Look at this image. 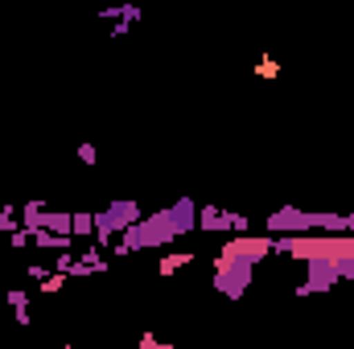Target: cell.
I'll list each match as a JSON object with an SVG mask.
<instances>
[{
  "instance_id": "obj_9",
  "label": "cell",
  "mask_w": 354,
  "mask_h": 349,
  "mask_svg": "<svg viewBox=\"0 0 354 349\" xmlns=\"http://www.w3.org/2000/svg\"><path fill=\"white\" fill-rule=\"evenodd\" d=\"M185 263H194V255H189V251H177V255H165V259L157 263V275H174V271H181Z\"/></svg>"
},
{
  "instance_id": "obj_3",
  "label": "cell",
  "mask_w": 354,
  "mask_h": 349,
  "mask_svg": "<svg viewBox=\"0 0 354 349\" xmlns=\"http://www.w3.org/2000/svg\"><path fill=\"white\" fill-rule=\"evenodd\" d=\"M169 210V218H174L177 235H194L198 230V201L194 197H177L174 206H165Z\"/></svg>"
},
{
  "instance_id": "obj_19",
  "label": "cell",
  "mask_w": 354,
  "mask_h": 349,
  "mask_svg": "<svg viewBox=\"0 0 354 349\" xmlns=\"http://www.w3.org/2000/svg\"><path fill=\"white\" fill-rule=\"evenodd\" d=\"M351 210H354V206H351Z\"/></svg>"
},
{
  "instance_id": "obj_15",
  "label": "cell",
  "mask_w": 354,
  "mask_h": 349,
  "mask_svg": "<svg viewBox=\"0 0 354 349\" xmlns=\"http://www.w3.org/2000/svg\"><path fill=\"white\" fill-rule=\"evenodd\" d=\"M8 243H12V251H25V247H33V235L29 230H12Z\"/></svg>"
},
{
  "instance_id": "obj_14",
  "label": "cell",
  "mask_w": 354,
  "mask_h": 349,
  "mask_svg": "<svg viewBox=\"0 0 354 349\" xmlns=\"http://www.w3.org/2000/svg\"><path fill=\"white\" fill-rule=\"evenodd\" d=\"M256 74H260V79H276V74H280V66H276V58H272V54H264V58H260Z\"/></svg>"
},
{
  "instance_id": "obj_7",
  "label": "cell",
  "mask_w": 354,
  "mask_h": 349,
  "mask_svg": "<svg viewBox=\"0 0 354 349\" xmlns=\"http://www.w3.org/2000/svg\"><path fill=\"white\" fill-rule=\"evenodd\" d=\"M99 17H103V21H115V25H120V21L132 25V21L145 17V8H140V4H111V8H99Z\"/></svg>"
},
{
  "instance_id": "obj_17",
  "label": "cell",
  "mask_w": 354,
  "mask_h": 349,
  "mask_svg": "<svg viewBox=\"0 0 354 349\" xmlns=\"http://www.w3.org/2000/svg\"><path fill=\"white\" fill-rule=\"evenodd\" d=\"M346 226H351V239H354V210L346 214Z\"/></svg>"
},
{
  "instance_id": "obj_8",
  "label": "cell",
  "mask_w": 354,
  "mask_h": 349,
  "mask_svg": "<svg viewBox=\"0 0 354 349\" xmlns=\"http://www.w3.org/2000/svg\"><path fill=\"white\" fill-rule=\"evenodd\" d=\"M71 239H95V210H75L71 214Z\"/></svg>"
},
{
  "instance_id": "obj_16",
  "label": "cell",
  "mask_w": 354,
  "mask_h": 349,
  "mask_svg": "<svg viewBox=\"0 0 354 349\" xmlns=\"http://www.w3.org/2000/svg\"><path fill=\"white\" fill-rule=\"evenodd\" d=\"M79 161H83V165H95V161H99L95 144H79Z\"/></svg>"
},
{
  "instance_id": "obj_10",
  "label": "cell",
  "mask_w": 354,
  "mask_h": 349,
  "mask_svg": "<svg viewBox=\"0 0 354 349\" xmlns=\"http://www.w3.org/2000/svg\"><path fill=\"white\" fill-rule=\"evenodd\" d=\"M41 230H50V235H66V239H71V214H54V210H50Z\"/></svg>"
},
{
  "instance_id": "obj_5",
  "label": "cell",
  "mask_w": 354,
  "mask_h": 349,
  "mask_svg": "<svg viewBox=\"0 0 354 349\" xmlns=\"http://www.w3.org/2000/svg\"><path fill=\"white\" fill-rule=\"evenodd\" d=\"M46 214H50V210H46V201H41V197H29V201L21 206V230L37 235V230L46 226Z\"/></svg>"
},
{
  "instance_id": "obj_18",
  "label": "cell",
  "mask_w": 354,
  "mask_h": 349,
  "mask_svg": "<svg viewBox=\"0 0 354 349\" xmlns=\"http://www.w3.org/2000/svg\"><path fill=\"white\" fill-rule=\"evenodd\" d=\"M62 349H79V346H62Z\"/></svg>"
},
{
  "instance_id": "obj_4",
  "label": "cell",
  "mask_w": 354,
  "mask_h": 349,
  "mask_svg": "<svg viewBox=\"0 0 354 349\" xmlns=\"http://www.w3.org/2000/svg\"><path fill=\"white\" fill-rule=\"evenodd\" d=\"M198 230H206V235H231V210L198 206Z\"/></svg>"
},
{
  "instance_id": "obj_13",
  "label": "cell",
  "mask_w": 354,
  "mask_h": 349,
  "mask_svg": "<svg viewBox=\"0 0 354 349\" xmlns=\"http://www.w3.org/2000/svg\"><path fill=\"white\" fill-rule=\"evenodd\" d=\"M62 288H66V275H58V271H54V275H50V279L41 283V296H58Z\"/></svg>"
},
{
  "instance_id": "obj_2",
  "label": "cell",
  "mask_w": 354,
  "mask_h": 349,
  "mask_svg": "<svg viewBox=\"0 0 354 349\" xmlns=\"http://www.w3.org/2000/svg\"><path fill=\"white\" fill-rule=\"evenodd\" d=\"M268 251H272V239L268 235H243V239H227V247H223V255L227 259H243V263H256L264 259Z\"/></svg>"
},
{
  "instance_id": "obj_6",
  "label": "cell",
  "mask_w": 354,
  "mask_h": 349,
  "mask_svg": "<svg viewBox=\"0 0 354 349\" xmlns=\"http://www.w3.org/2000/svg\"><path fill=\"white\" fill-rule=\"evenodd\" d=\"M8 308H12V321H17L21 329H29V325H33V312H29V292H25V288H8Z\"/></svg>"
},
{
  "instance_id": "obj_11",
  "label": "cell",
  "mask_w": 354,
  "mask_h": 349,
  "mask_svg": "<svg viewBox=\"0 0 354 349\" xmlns=\"http://www.w3.org/2000/svg\"><path fill=\"white\" fill-rule=\"evenodd\" d=\"M12 230H21V214L12 206H0V235H12Z\"/></svg>"
},
{
  "instance_id": "obj_1",
  "label": "cell",
  "mask_w": 354,
  "mask_h": 349,
  "mask_svg": "<svg viewBox=\"0 0 354 349\" xmlns=\"http://www.w3.org/2000/svg\"><path fill=\"white\" fill-rule=\"evenodd\" d=\"M252 263L243 259H227V255H218L214 259V292H223L227 300H243V292H248V283H252Z\"/></svg>"
},
{
  "instance_id": "obj_12",
  "label": "cell",
  "mask_w": 354,
  "mask_h": 349,
  "mask_svg": "<svg viewBox=\"0 0 354 349\" xmlns=\"http://www.w3.org/2000/svg\"><path fill=\"white\" fill-rule=\"evenodd\" d=\"M25 275H29L33 283H46V279L54 275V267H50V263H29V267H25Z\"/></svg>"
}]
</instances>
